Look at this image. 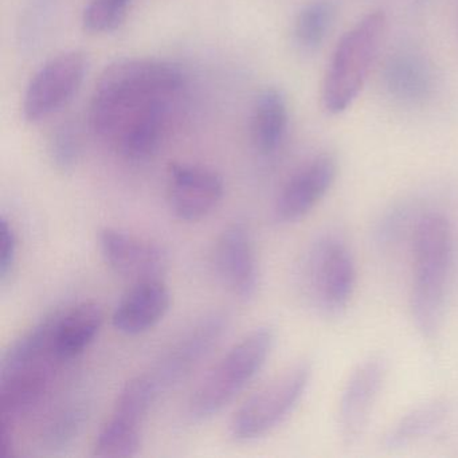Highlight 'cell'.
Segmentation results:
<instances>
[{
  "mask_svg": "<svg viewBox=\"0 0 458 458\" xmlns=\"http://www.w3.org/2000/svg\"><path fill=\"white\" fill-rule=\"evenodd\" d=\"M18 238L14 227L6 216L0 218V280L9 277L15 264Z\"/></svg>",
  "mask_w": 458,
  "mask_h": 458,
  "instance_id": "484cf974",
  "label": "cell"
},
{
  "mask_svg": "<svg viewBox=\"0 0 458 458\" xmlns=\"http://www.w3.org/2000/svg\"><path fill=\"white\" fill-rule=\"evenodd\" d=\"M89 69L87 55L72 50L45 63L29 82L23 96V116L38 123L60 111L79 92Z\"/></svg>",
  "mask_w": 458,
  "mask_h": 458,
  "instance_id": "52a82bcc",
  "label": "cell"
},
{
  "mask_svg": "<svg viewBox=\"0 0 458 458\" xmlns=\"http://www.w3.org/2000/svg\"><path fill=\"white\" fill-rule=\"evenodd\" d=\"M227 323L224 313H208L171 344L151 372L162 390L181 382L213 352L227 331Z\"/></svg>",
  "mask_w": 458,
  "mask_h": 458,
  "instance_id": "ba28073f",
  "label": "cell"
},
{
  "mask_svg": "<svg viewBox=\"0 0 458 458\" xmlns=\"http://www.w3.org/2000/svg\"><path fill=\"white\" fill-rule=\"evenodd\" d=\"M141 447V428L112 415L96 437L93 453L101 458H128Z\"/></svg>",
  "mask_w": 458,
  "mask_h": 458,
  "instance_id": "603a6c76",
  "label": "cell"
},
{
  "mask_svg": "<svg viewBox=\"0 0 458 458\" xmlns=\"http://www.w3.org/2000/svg\"><path fill=\"white\" fill-rule=\"evenodd\" d=\"M454 237L449 219L441 213L418 219L412 238V320L423 339L433 340L444 320L447 285L452 272Z\"/></svg>",
  "mask_w": 458,
  "mask_h": 458,
  "instance_id": "7a4b0ae2",
  "label": "cell"
},
{
  "mask_svg": "<svg viewBox=\"0 0 458 458\" xmlns=\"http://www.w3.org/2000/svg\"><path fill=\"white\" fill-rule=\"evenodd\" d=\"M276 335L259 327L234 345L199 383L189 401V415L203 420L221 412L256 377L267 363Z\"/></svg>",
  "mask_w": 458,
  "mask_h": 458,
  "instance_id": "3957f363",
  "label": "cell"
},
{
  "mask_svg": "<svg viewBox=\"0 0 458 458\" xmlns=\"http://www.w3.org/2000/svg\"><path fill=\"white\" fill-rule=\"evenodd\" d=\"M312 379L307 361L289 367L254 393L235 411L230 433L237 441H251L270 433L296 409Z\"/></svg>",
  "mask_w": 458,
  "mask_h": 458,
  "instance_id": "8992f818",
  "label": "cell"
},
{
  "mask_svg": "<svg viewBox=\"0 0 458 458\" xmlns=\"http://www.w3.org/2000/svg\"><path fill=\"white\" fill-rule=\"evenodd\" d=\"M336 14V6L331 0H315L302 7L293 25L296 47L305 53L318 50L331 31Z\"/></svg>",
  "mask_w": 458,
  "mask_h": 458,
  "instance_id": "ffe728a7",
  "label": "cell"
},
{
  "mask_svg": "<svg viewBox=\"0 0 458 458\" xmlns=\"http://www.w3.org/2000/svg\"><path fill=\"white\" fill-rule=\"evenodd\" d=\"M171 293L162 278L135 283L117 305L112 323L124 335H140L157 326L170 310Z\"/></svg>",
  "mask_w": 458,
  "mask_h": 458,
  "instance_id": "5bb4252c",
  "label": "cell"
},
{
  "mask_svg": "<svg viewBox=\"0 0 458 458\" xmlns=\"http://www.w3.org/2000/svg\"><path fill=\"white\" fill-rule=\"evenodd\" d=\"M132 0H90L82 14L84 30L92 34L112 33L124 23Z\"/></svg>",
  "mask_w": 458,
  "mask_h": 458,
  "instance_id": "cb8c5ba5",
  "label": "cell"
},
{
  "mask_svg": "<svg viewBox=\"0 0 458 458\" xmlns=\"http://www.w3.org/2000/svg\"><path fill=\"white\" fill-rule=\"evenodd\" d=\"M98 246L106 264L117 275L135 283L162 278L167 270V251L131 233L106 227L98 235Z\"/></svg>",
  "mask_w": 458,
  "mask_h": 458,
  "instance_id": "8fae6325",
  "label": "cell"
},
{
  "mask_svg": "<svg viewBox=\"0 0 458 458\" xmlns=\"http://www.w3.org/2000/svg\"><path fill=\"white\" fill-rule=\"evenodd\" d=\"M49 155L53 165L63 173L73 170L81 155V133L76 123H61L49 141Z\"/></svg>",
  "mask_w": 458,
  "mask_h": 458,
  "instance_id": "d4e9b609",
  "label": "cell"
},
{
  "mask_svg": "<svg viewBox=\"0 0 458 458\" xmlns=\"http://www.w3.org/2000/svg\"><path fill=\"white\" fill-rule=\"evenodd\" d=\"M183 82V72L167 61H114L96 82L89 108L90 128L114 144L136 120L160 106H171Z\"/></svg>",
  "mask_w": 458,
  "mask_h": 458,
  "instance_id": "6da1fadb",
  "label": "cell"
},
{
  "mask_svg": "<svg viewBox=\"0 0 458 458\" xmlns=\"http://www.w3.org/2000/svg\"><path fill=\"white\" fill-rule=\"evenodd\" d=\"M88 420L84 404L71 403L55 410L39 431V447L45 452L55 453L71 446L81 434Z\"/></svg>",
  "mask_w": 458,
  "mask_h": 458,
  "instance_id": "44dd1931",
  "label": "cell"
},
{
  "mask_svg": "<svg viewBox=\"0 0 458 458\" xmlns=\"http://www.w3.org/2000/svg\"><path fill=\"white\" fill-rule=\"evenodd\" d=\"M386 14L380 10L361 18L340 39L324 77L321 101L328 114L347 111L366 84L385 36Z\"/></svg>",
  "mask_w": 458,
  "mask_h": 458,
  "instance_id": "277c9868",
  "label": "cell"
},
{
  "mask_svg": "<svg viewBox=\"0 0 458 458\" xmlns=\"http://www.w3.org/2000/svg\"><path fill=\"white\" fill-rule=\"evenodd\" d=\"M386 372L385 359L369 356L348 377L337 410V428L345 444H355L363 436L385 383Z\"/></svg>",
  "mask_w": 458,
  "mask_h": 458,
  "instance_id": "9c48e42d",
  "label": "cell"
},
{
  "mask_svg": "<svg viewBox=\"0 0 458 458\" xmlns=\"http://www.w3.org/2000/svg\"><path fill=\"white\" fill-rule=\"evenodd\" d=\"M337 160L334 155L321 154L305 163L281 190L273 208L275 221L294 224L310 213L336 181Z\"/></svg>",
  "mask_w": 458,
  "mask_h": 458,
  "instance_id": "30bf717a",
  "label": "cell"
},
{
  "mask_svg": "<svg viewBox=\"0 0 458 458\" xmlns=\"http://www.w3.org/2000/svg\"><path fill=\"white\" fill-rule=\"evenodd\" d=\"M104 313L92 301L74 305L58 313L55 321V351L61 361L72 360L84 352L103 327Z\"/></svg>",
  "mask_w": 458,
  "mask_h": 458,
  "instance_id": "2e32d148",
  "label": "cell"
},
{
  "mask_svg": "<svg viewBox=\"0 0 458 458\" xmlns=\"http://www.w3.org/2000/svg\"><path fill=\"white\" fill-rule=\"evenodd\" d=\"M222 284L237 299L249 301L259 284V262L250 232L243 224H233L222 232L214 253Z\"/></svg>",
  "mask_w": 458,
  "mask_h": 458,
  "instance_id": "4fadbf2b",
  "label": "cell"
},
{
  "mask_svg": "<svg viewBox=\"0 0 458 458\" xmlns=\"http://www.w3.org/2000/svg\"><path fill=\"white\" fill-rule=\"evenodd\" d=\"M289 111L285 96L277 88H267L254 101L250 138L257 151L273 154L285 139Z\"/></svg>",
  "mask_w": 458,
  "mask_h": 458,
  "instance_id": "ac0fdd59",
  "label": "cell"
},
{
  "mask_svg": "<svg viewBox=\"0 0 458 458\" xmlns=\"http://www.w3.org/2000/svg\"><path fill=\"white\" fill-rule=\"evenodd\" d=\"M383 81L388 95L406 106L425 103L434 89L430 66L422 57L409 52L396 53L388 58Z\"/></svg>",
  "mask_w": 458,
  "mask_h": 458,
  "instance_id": "9a60e30c",
  "label": "cell"
},
{
  "mask_svg": "<svg viewBox=\"0 0 458 458\" xmlns=\"http://www.w3.org/2000/svg\"><path fill=\"white\" fill-rule=\"evenodd\" d=\"M160 391L162 387L151 372L139 375L122 388L112 415L141 428Z\"/></svg>",
  "mask_w": 458,
  "mask_h": 458,
  "instance_id": "7402d4cb",
  "label": "cell"
},
{
  "mask_svg": "<svg viewBox=\"0 0 458 458\" xmlns=\"http://www.w3.org/2000/svg\"><path fill=\"white\" fill-rule=\"evenodd\" d=\"M224 192V181L210 168L187 163H173L168 168V202L182 221L206 218L221 203Z\"/></svg>",
  "mask_w": 458,
  "mask_h": 458,
  "instance_id": "7c38bea8",
  "label": "cell"
},
{
  "mask_svg": "<svg viewBox=\"0 0 458 458\" xmlns=\"http://www.w3.org/2000/svg\"><path fill=\"white\" fill-rule=\"evenodd\" d=\"M299 276L310 307L328 318L344 312L355 292V261L347 245L335 235H324L310 245Z\"/></svg>",
  "mask_w": 458,
  "mask_h": 458,
  "instance_id": "5b68a950",
  "label": "cell"
},
{
  "mask_svg": "<svg viewBox=\"0 0 458 458\" xmlns=\"http://www.w3.org/2000/svg\"><path fill=\"white\" fill-rule=\"evenodd\" d=\"M58 313L47 316L15 340L0 360V377L49 361H63L55 351V321Z\"/></svg>",
  "mask_w": 458,
  "mask_h": 458,
  "instance_id": "e0dca14e",
  "label": "cell"
},
{
  "mask_svg": "<svg viewBox=\"0 0 458 458\" xmlns=\"http://www.w3.org/2000/svg\"><path fill=\"white\" fill-rule=\"evenodd\" d=\"M449 414L446 399H430L403 415L385 437V446L399 449L436 430Z\"/></svg>",
  "mask_w": 458,
  "mask_h": 458,
  "instance_id": "d6986e66",
  "label": "cell"
}]
</instances>
